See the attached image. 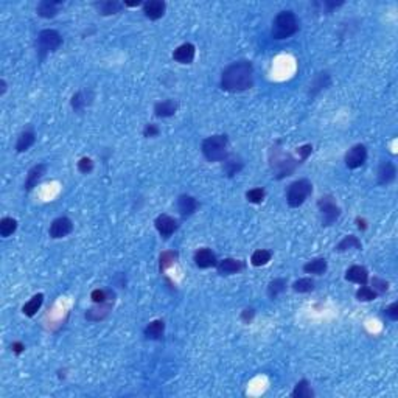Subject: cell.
Wrapping results in <instances>:
<instances>
[{
	"mask_svg": "<svg viewBox=\"0 0 398 398\" xmlns=\"http://www.w3.org/2000/svg\"><path fill=\"white\" fill-rule=\"evenodd\" d=\"M254 86V67L247 61L229 66L221 75V89L226 92H243Z\"/></svg>",
	"mask_w": 398,
	"mask_h": 398,
	"instance_id": "cell-1",
	"label": "cell"
},
{
	"mask_svg": "<svg viewBox=\"0 0 398 398\" xmlns=\"http://www.w3.org/2000/svg\"><path fill=\"white\" fill-rule=\"evenodd\" d=\"M298 30V21L293 11H282L278 13L272 22V28H271V34L274 39H282L291 37L293 34L297 33Z\"/></svg>",
	"mask_w": 398,
	"mask_h": 398,
	"instance_id": "cell-2",
	"label": "cell"
},
{
	"mask_svg": "<svg viewBox=\"0 0 398 398\" xmlns=\"http://www.w3.org/2000/svg\"><path fill=\"white\" fill-rule=\"evenodd\" d=\"M227 135H210L202 142V154L208 162H220L227 159Z\"/></svg>",
	"mask_w": 398,
	"mask_h": 398,
	"instance_id": "cell-3",
	"label": "cell"
},
{
	"mask_svg": "<svg viewBox=\"0 0 398 398\" xmlns=\"http://www.w3.org/2000/svg\"><path fill=\"white\" fill-rule=\"evenodd\" d=\"M311 193H313L311 182L306 181V179H298V181L293 182L290 188H288L286 202L290 207H300Z\"/></svg>",
	"mask_w": 398,
	"mask_h": 398,
	"instance_id": "cell-4",
	"label": "cell"
},
{
	"mask_svg": "<svg viewBox=\"0 0 398 398\" xmlns=\"http://www.w3.org/2000/svg\"><path fill=\"white\" fill-rule=\"evenodd\" d=\"M37 52L41 55V58H44L47 53L55 52L63 44V37L59 34L56 30H44L37 34Z\"/></svg>",
	"mask_w": 398,
	"mask_h": 398,
	"instance_id": "cell-5",
	"label": "cell"
},
{
	"mask_svg": "<svg viewBox=\"0 0 398 398\" xmlns=\"http://www.w3.org/2000/svg\"><path fill=\"white\" fill-rule=\"evenodd\" d=\"M317 207H319V210H321L324 226L333 224L341 215V208L337 207L336 201L332 196H322L319 201H317Z\"/></svg>",
	"mask_w": 398,
	"mask_h": 398,
	"instance_id": "cell-6",
	"label": "cell"
},
{
	"mask_svg": "<svg viewBox=\"0 0 398 398\" xmlns=\"http://www.w3.org/2000/svg\"><path fill=\"white\" fill-rule=\"evenodd\" d=\"M344 161L347 168H350V170H356V168L363 166L367 161V148L364 145H355L347 151Z\"/></svg>",
	"mask_w": 398,
	"mask_h": 398,
	"instance_id": "cell-7",
	"label": "cell"
},
{
	"mask_svg": "<svg viewBox=\"0 0 398 398\" xmlns=\"http://www.w3.org/2000/svg\"><path fill=\"white\" fill-rule=\"evenodd\" d=\"M73 231V223L72 220H68L67 216H61V218H56V220L50 224V236L58 240V238H64L67 236L68 233H72Z\"/></svg>",
	"mask_w": 398,
	"mask_h": 398,
	"instance_id": "cell-8",
	"label": "cell"
},
{
	"mask_svg": "<svg viewBox=\"0 0 398 398\" xmlns=\"http://www.w3.org/2000/svg\"><path fill=\"white\" fill-rule=\"evenodd\" d=\"M154 226L157 229V232L161 233L164 238L171 236L176 231H177V221L174 218H171L170 215H159L154 221Z\"/></svg>",
	"mask_w": 398,
	"mask_h": 398,
	"instance_id": "cell-9",
	"label": "cell"
},
{
	"mask_svg": "<svg viewBox=\"0 0 398 398\" xmlns=\"http://www.w3.org/2000/svg\"><path fill=\"white\" fill-rule=\"evenodd\" d=\"M193 260L196 263L198 267H201V269H207V267H212V266H216V255L210 251L208 247H201L198 249L195 252V257Z\"/></svg>",
	"mask_w": 398,
	"mask_h": 398,
	"instance_id": "cell-10",
	"label": "cell"
},
{
	"mask_svg": "<svg viewBox=\"0 0 398 398\" xmlns=\"http://www.w3.org/2000/svg\"><path fill=\"white\" fill-rule=\"evenodd\" d=\"M195 55H196V48L193 44L187 42V44H182L179 45L174 53H173V59L179 64H192L193 59H195Z\"/></svg>",
	"mask_w": 398,
	"mask_h": 398,
	"instance_id": "cell-11",
	"label": "cell"
},
{
	"mask_svg": "<svg viewBox=\"0 0 398 398\" xmlns=\"http://www.w3.org/2000/svg\"><path fill=\"white\" fill-rule=\"evenodd\" d=\"M166 5L162 0H148L143 3V13L149 21H157L165 14Z\"/></svg>",
	"mask_w": 398,
	"mask_h": 398,
	"instance_id": "cell-12",
	"label": "cell"
},
{
	"mask_svg": "<svg viewBox=\"0 0 398 398\" xmlns=\"http://www.w3.org/2000/svg\"><path fill=\"white\" fill-rule=\"evenodd\" d=\"M395 165L391 161H383L380 168H378V184L381 185H387L395 181Z\"/></svg>",
	"mask_w": 398,
	"mask_h": 398,
	"instance_id": "cell-13",
	"label": "cell"
},
{
	"mask_svg": "<svg viewBox=\"0 0 398 398\" xmlns=\"http://www.w3.org/2000/svg\"><path fill=\"white\" fill-rule=\"evenodd\" d=\"M345 280L348 282H355L358 285H367L369 282V272L364 266H352L348 267L347 272H345Z\"/></svg>",
	"mask_w": 398,
	"mask_h": 398,
	"instance_id": "cell-14",
	"label": "cell"
},
{
	"mask_svg": "<svg viewBox=\"0 0 398 398\" xmlns=\"http://www.w3.org/2000/svg\"><path fill=\"white\" fill-rule=\"evenodd\" d=\"M216 267L221 275H231V274L240 272L244 267V263L240 260H235V258H224V260H221L216 265Z\"/></svg>",
	"mask_w": 398,
	"mask_h": 398,
	"instance_id": "cell-15",
	"label": "cell"
},
{
	"mask_svg": "<svg viewBox=\"0 0 398 398\" xmlns=\"http://www.w3.org/2000/svg\"><path fill=\"white\" fill-rule=\"evenodd\" d=\"M45 171H47V165H44V164H37V165H34L32 170L28 171V174H27V181H25V190H33V188L37 185V182L41 181L42 179V176L45 174Z\"/></svg>",
	"mask_w": 398,
	"mask_h": 398,
	"instance_id": "cell-16",
	"label": "cell"
},
{
	"mask_svg": "<svg viewBox=\"0 0 398 398\" xmlns=\"http://www.w3.org/2000/svg\"><path fill=\"white\" fill-rule=\"evenodd\" d=\"M177 208H179V212H181L182 216H190V215H193L196 212L198 201L190 195H182V196H179V199H177Z\"/></svg>",
	"mask_w": 398,
	"mask_h": 398,
	"instance_id": "cell-17",
	"label": "cell"
},
{
	"mask_svg": "<svg viewBox=\"0 0 398 398\" xmlns=\"http://www.w3.org/2000/svg\"><path fill=\"white\" fill-rule=\"evenodd\" d=\"M177 111V103L174 100H164V101H159L154 106V114L161 118H166L174 115Z\"/></svg>",
	"mask_w": 398,
	"mask_h": 398,
	"instance_id": "cell-18",
	"label": "cell"
},
{
	"mask_svg": "<svg viewBox=\"0 0 398 398\" xmlns=\"http://www.w3.org/2000/svg\"><path fill=\"white\" fill-rule=\"evenodd\" d=\"M59 6H61V2H56V0H44L37 5V14L41 17H45V19H50V17H55L59 11Z\"/></svg>",
	"mask_w": 398,
	"mask_h": 398,
	"instance_id": "cell-19",
	"label": "cell"
},
{
	"mask_svg": "<svg viewBox=\"0 0 398 398\" xmlns=\"http://www.w3.org/2000/svg\"><path fill=\"white\" fill-rule=\"evenodd\" d=\"M165 332V322L164 321H153L148 324L145 328V336L148 339H161Z\"/></svg>",
	"mask_w": 398,
	"mask_h": 398,
	"instance_id": "cell-20",
	"label": "cell"
},
{
	"mask_svg": "<svg viewBox=\"0 0 398 398\" xmlns=\"http://www.w3.org/2000/svg\"><path fill=\"white\" fill-rule=\"evenodd\" d=\"M42 302H44V294H36V296H33V297L30 298V300L24 305V308H22L24 314L28 316V317H33V316L39 311V308L42 306Z\"/></svg>",
	"mask_w": 398,
	"mask_h": 398,
	"instance_id": "cell-21",
	"label": "cell"
},
{
	"mask_svg": "<svg viewBox=\"0 0 398 398\" xmlns=\"http://www.w3.org/2000/svg\"><path fill=\"white\" fill-rule=\"evenodd\" d=\"M97 6H98L100 14H103V16H111V14L120 13V11H122V8L125 6V3L115 2V0H107V2H100Z\"/></svg>",
	"mask_w": 398,
	"mask_h": 398,
	"instance_id": "cell-22",
	"label": "cell"
},
{
	"mask_svg": "<svg viewBox=\"0 0 398 398\" xmlns=\"http://www.w3.org/2000/svg\"><path fill=\"white\" fill-rule=\"evenodd\" d=\"M303 271L308 272V274L322 275L327 271V260H325V258H314V260L308 262L303 266Z\"/></svg>",
	"mask_w": 398,
	"mask_h": 398,
	"instance_id": "cell-23",
	"label": "cell"
},
{
	"mask_svg": "<svg viewBox=\"0 0 398 398\" xmlns=\"http://www.w3.org/2000/svg\"><path fill=\"white\" fill-rule=\"evenodd\" d=\"M34 140H36V137H34V133H33V131H25V133H22L21 135H19V138H17L16 151H17V153H24V151H27V149L34 143Z\"/></svg>",
	"mask_w": 398,
	"mask_h": 398,
	"instance_id": "cell-24",
	"label": "cell"
},
{
	"mask_svg": "<svg viewBox=\"0 0 398 398\" xmlns=\"http://www.w3.org/2000/svg\"><path fill=\"white\" fill-rule=\"evenodd\" d=\"M112 303H114V300H111V302H104V303H98V308H92V310L86 314V317H87V319H91V321H100V319H103V317L109 313V310H111Z\"/></svg>",
	"mask_w": 398,
	"mask_h": 398,
	"instance_id": "cell-25",
	"label": "cell"
},
{
	"mask_svg": "<svg viewBox=\"0 0 398 398\" xmlns=\"http://www.w3.org/2000/svg\"><path fill=\"white\" fill-rule=\"evenodd\" d=\"M294 398H311L314 397V392L311 389V386L308 384L306 380H302V381H298L294 387V391L291 394Z\"/></svg>",
	"mask_w": 398,
	"mask_h": 398,
	"instance_id": "cell-26",
	"label": "cell"
},
{
	"mask_svg": "<svg viewBox=\"0 0 398 398\" xmlns=\"http://www.w3.org/2000/svg\"><path fill=\"white\" fill-rule=\"evenodd\" d=\"M271 257L272 254L269 251H266V249H258V251H255L251 257V263L254 266H265L271 262Z\"/></svg>",
	"mask_w": 398,
	"mask_h": 398,
	"instance_id": "cell-27",
	"label": "cell"
},
{
	"mask_svg": "<svg viewBox=\"0 0 398 398\" xmlns=\"http://www.w3.org/2000/svg\"><path fill=\"white\" fill-rule=\"evenodd\" d=\"M361 241L358 240V236L355 235H348L345 236L344 240L336 246V251L337 252H344V251H348V249H361Z\"/></svg>",
	"mask_w": 398,
	"mask_h": 398,
	"instance_id": "cell-28",
	"label": "cell"
},
{
	"mask_svg": "<svg viewBox=\"0 0 398 398\" xmlns=\"http://www.w3.org/2000/svg\"><path fill=\"white\" fill-rule=\"evenodd\" d=\"M177 252L174 251H165L161 254V258H159V269L161 271H165L166 267L173 266L176 262H177Z\"/></svg>",
	"mask_w": 398,
	"mask_h": 398,
	"instance_id": "cell-29",
	"label": "cell"
},
{
	"mask_svg": "<svg viewBox=\"0 0 398 398\" xmlns=\"http://www.w3.org/2000/svg\"><path fill=\"white\" fill-rule=\"evenodd\" d=\"M17 229V221L13 220V218H3L0 221V235L3 238H8L9 235H13Z\"/></svg>",
	"mask_w": 398,
	"mask_h": 398,
	"instance_id": "cell-30",
	"label": "cell"
},
{
	"mask_svg": "<svg viewBox=\"0 0 398 398\" xmlns=\"http://www.w3.org/2000/svg\"><path fill=\"white\" fill-rule=\"evenodd\" d=\"M285 288H286L285 278H275V280H272L269 286H267V296L271 298H275L278 294H282L285 291Z\"/></svg>",
	"mask_w": 398,
	"mask_h": 398,
	"instance_id": "cell-31",
	"label": "cell"
},
{
	"mask_svg": "<svg viewBox=\"0 0 398 398\" xmlns=\"http://www.w3.org/2000/svg\"><path fill=\"white\" fill-rule=\"evenodd\" d=\"M293 290L296 293H310L314 290V282L311 278H298L297 282H294Z\"/></svg>",
	"mask_w": 398,
	"mask_h": 398,
	"instance_id": "cell-32",
	"label": "cell"
},
{
	"mask_svg": "<svg viewBox=\"0 0 398 398\" xmlns=\"http://www.w3.org/2000/svg\"><path fill=\"white\" fill-rule=\"evenodd\" d=\"M376 293L372 290V288H369V286H361L360 290L356 291V298L360 302H372V300H375L376 298Z\"/></svg>",
	"mask_w": 398,
	"mask_h": 398,
	"instance_id": "cell-33",
	"label": "cell"
},
{
	"mask_svg": "<svg viewBox=\"0 0 398 398\" xmlns=\"http://www.w3.org/2000/svg\"><path fill=\"white\" fill-rule=\"evenodd\" d=\"M91 298L95 303H104V302H111L114 300V294L111 291H104V290H95L91 294Z\"/></svg>",
	"mask_w": 398,
	"mask_h": 398,
	"instance_id": "cell-34",
	"label": "cell"
},
{
	"mask_svg": "<svg viewBox=\"0 0 398 398\" xmlns=\"http://www.w3.org/2000/svg\"><path fill=\"white\" fill-rule=\"evenodd\" d=\"M265 196H266V193H265L263 188H252V190H249L246 193V199L252 204H262Z\"/></svg>",
	"mask_w": 398,
	"mask_h": 398,
	"instance_id": "cell-35",
	"label": "cell"
},
{
	"mask_svg": "<svg viewBox=\"0 0 398 398\" xmlns=\"http://www.w3.org/2000/svg\"><path fill=\"white\" fill-rule=\"evenodd\" d=\"M226 173L227 176H233L236 174L238 171L243 168V162L240 161V159H236V157H232V159H227V162H226Z\"/></svg>",
	"mask_w": 398,
	"mask_h": 398,
	"instance_id": "cell-36",
	"label": "cell"
},
{
	"mask_svg": "<svg viewBox=\"0 0 398 398\" xmlns=\"http://www.w3.org/2000/svg\"><path fill=\"white\" fill-rule=\"evenodd\" d=\"M87 106V95L84 92H78L72 97V107L75 111H83Z\"/></svg>",
	"mask_w": 398,
	"mask_h": 398,
	"instance_id": "cell-37",
	"label": "cell"
},
{
	"mask_svg": "<svg viewBox=\"0 0 398 398\" xmlns=\"http://www.w3.org/2000/svg\"><path fill=\"white\" fill-rule=\"evenodd\" d=\"M78 170L81 171L83 174L91 173V171L94 170V162H92V159H89V157L79 159V162H78Z\"/></svg>",
	"mask_w": 398,
	"mask_h": 398,
	"instance_id": "cell-38",
	"label": "cell"
},
{
	"mask_svg": "<svg viewBox=\"0 0 398 398\" xmlns=\"http://www.w3.org/2000/svg\"><path fill=\"white\" fill-rule=\"evenodd\" d=\"M372 285H373V291L376 294H383V293L387 291V288H389V283H387L386 280H383V278H378V277H373Z\"/></svg>",
	"mask_w": 398,
	"mask_h": 398,
	"instance_id": "cell-39",
	"label": "cell"
},
{
	"mask_svg": "<svg viewBox=\"0 0 398 398\" xmlns=\"http://www.w3.org/2000/svg\"><path fill=\"white\" fill-rule=\"evenodd\" d=\"M384 313H386V316L389 317L391 321H397V319H398V303L394 302L391 306H387V308H386Z\"/></svg>",
	"mask_w": 398,
	"mask_h": 398,
	"instance_id": "cell-40",
	"label": "cell"
},
{
	"mask_svg": "<svg viewBox=\"0 0 398 398\" xmlns=\"http://www.w3.org/2000/svg\"><path fill=\"white\" fill-rule=\"evenodd\" d=\"M159 128L156 126V125H153V123H149V125H146L145 126V129H143V135L145 137H156V135H159Z\"/></svg>",
	"mask_w": 398,
	"mask_h": 398,
	"instance_id": "cell-41",
	"label": "cell"
},
{
	"mask_svg": "<svg viewBox=\"0 0 398 398\" xmlns=\"http://www.w3.org/2000/svg\"><path fill=\"white\" fill-rule=\"evenodd\" d=\"M311 151H313L311 145H303L300 148H297V153H298V156H300V161H306L308 156L311 154Z\"/></svg>",
	"mask_w": 398,
	"mask_h": 398,
	"instance_id": "cell-42",
	"label": "cell"
},
{
	"mask_svg": "<svg viewBox=\"0 0 398 398\" xmlns=\"http://www.w3.org/2000/svg\"><path fill=\"white\" fill-rule=\"evenodd\" d=\"M11 348H13V352H14L16 355H21V353L25 350V345H24L22 342H13Z\"/></svg>",
	"mask_w": 398,
	"mask_h": 398,
	"instance_id": "cell-43",
	"label": "cell"
},
{
	"mask_svg": "<svg viewBox=\"0 0 398 398\" xmlns=\"http://www.w3.org/2000/svg\"><path fill=\"white\" fill-rule=\"evenodd\" d=\"M241 317H243L246 322H249L254 317V310H244L243 314H241Z\"/></svg>",
	"mask_w": 398,
	"mask_h": 398,
	"instance_id": "cell-44",
	"label": "cell"
},
{
	"mask_svg": "<svg viewBox=\"0 0 398 398\" xmlns=\"http://www.w3.org/2000/svg\"><path fill=\"white\" fill-rule=\"evenodd\" d=\"M138 5H142L140 0H137V2H125V6H138Z\"/></svg>",
	"mask_w": 398,
	"mask_h": 398,
	"instance_id": "cell-45",
	"label": "cell"
},
{
	"mask_svg": "<svg viewBox=\"0 0 398 398\" xmlns=\"http://www.w3.org/2000/svg\"><path fill=\"white\" fill-rule=\"evenodd\" d=\"M358 221V227L360 229H365V223H364V220H356Z\"/></svg>",
	"mask_w": 398,
	"mask_h": 398,
	"instance_id": "cell-46",
	"label": "cell"
},
{
	"mask_svg": "<svg viewBox=\"0 0 398 398\" xmlns=\"http://www.w3.org/2000/svg\"><path fill=\"white\" fill-rule=\"evenodd\" d=\"M0 84H2V94H5V91H6V84H5L3 79H2V81H0Z\"/></svg>",
	"mask_w": 398,
	"mask_h": 398,
	"instance_id": "cell-47",
	"label": "cell"
}]
</instances>
